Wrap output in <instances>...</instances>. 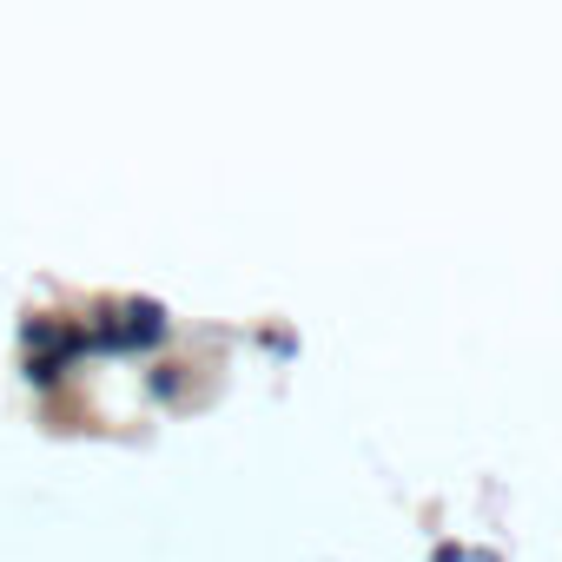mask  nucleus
Wrapping results in <instances>:
<instances>
[{
	"instance_id": "f257e3e1",
	"label": "nucleus",
	"mask_w": 562,
	"mask_h": 562,
	"mask_svg": "<svg viewBox=\"0 0 562 562\" xmlns=\"http://www.w3.org/2000/svg\"><path fill=\"white\" fill-rule=\"evenodd\" d=\"M120 338L126 345H159L166 338V305H153V299H133V305H120Z\"/></svg>"
},
{
	"instance_id": "f03ea898",
	"label": "nucleus",
	"mask_w": 562,
	"mask_h": 562,
	"mask_svg": "<svg viewBox=\"0 0 562 562\" xmlns=\"http://www.w3.org/2000/svg\"><path fill=\"white\" fill-rule=\"evenodd\" d=\"M67 378V364L60 358H27V384H41V391H54Z\"/></svg>"
}]
</instances>
